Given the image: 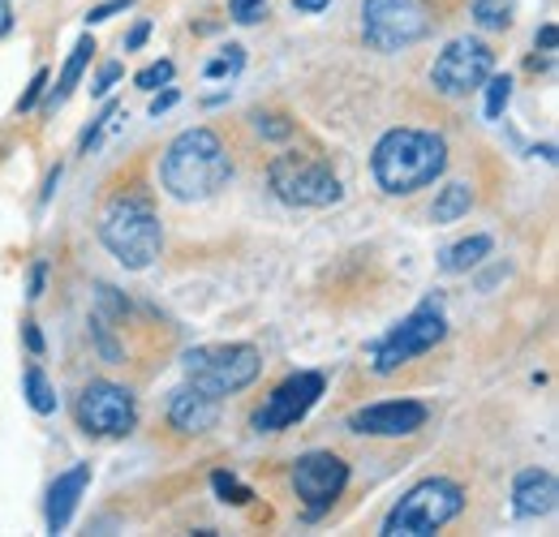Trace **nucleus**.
<instances>
[{
  "label": "nucleus",
  "instance_id": "obj_1",
  "mask_svg": "<svg viewBox=\"0 0 559 537\" xmlns=\"http://www.w3.org/2000/svg\"><path fill=\"white\" fill-rule=\"evenodd\" d=\"M370 172L383 194L409 199L418 190H430L448 172V138L418 126H396L374 142L370 151Z\"/></svg>",
  "mask_w": 559,
  "mask_h": 537
},
{
  "label": "nucleus",
  "instance_id": "obj_2",
  "mask_svg": "<svg viewBox=\"0 0 559 537\" xmlns=\"http://www.w3.org/2000/svg\"><path fill=\"white\" fill-rule=\"evenodd\" d=\"M233 177V159L224 138L211 126L181 130L159 155V186L177 202H207L215 199Z\"/></svg>",
  "mask_w": 559,
  "mask_h": 537
},
{
  "label": "nucleus",
  "instance_id": "obj_3",
  "mask_svg": "<svg viewBox=\"0 0 559 537\" xmlns=\"http://www.w3.org/2000/svg\"><path fill=\"white\" fill-rule=\"evenodd\" d=\"M99 246L126 271H146L164 250V224L146 186H126L99 206Z\"/></svg>",
  "mask_w": 559,
  "mask_h": 537
},
{
  "label": "nucleus",
  "instance_id": "obj_4",
  "mask_svg": "<svg viewBox=\"0 0 559 537\" xmlns=\"http://www.w3.org/2000/svg\"><path fill=\"white\" fill-rule=\"evenodd\" d=\"M465 486L452 477H421L418 486H409L383 516L379 534L383 537H430L439 534L448 521H456L465 512Z\"/></svg>",
  "mask_w": 559,
  "mask_h": 537
},
{
  "label": "nucleus",
  "instance_id": "obj_5",
  "mask_svg": "<svg viewBox=\"0 0 559 537\" xmlns=\"http://www.w3.org/2000/svg\"><path fill=\"white\" fill-rule=\"evenodd\" d=\"M448 339V314H443V297L439 293H430V297H421L418 306L388 332L383 339H374L370 344V370L374 374H396L401 366H409V361H418L426 357L430 348H439Z\"/></svg>",
  "mask_w": 559,
  "mask_h": 537
},
{
  "label": "nucleus",
  "instance_id": "obj_6",
  "mask_svg": "<svg viewBox=\"0 0 559 537\" xmlns=\"http://www.w3.org/2000/svg\"><path fill=\"white\" fill-rule=\"evenodd\" d=\"M439 26L435 0H361V39L370 52H405Z\"/></svg>",
  "mask_w": 559,
  "mask_h": 537
},
{
  "label": "nucleus",
  "instance_id": "obj_7",
  "mask_svg": "<svg viewBox=\"0 0 559 537\" xmlns=\"http://www.w3.org/2000/svg\"><path fill=\"white\" fill-rule=\"evenodd\" d=\"M181 370H186V383L224 401L246 392L263 374V353L254 344H199L181 357Z\"/></svg>",
  "mask_w": 559,
  "mask_h": 537
},
{
  "label": "nucleus",
  "instance_id": "obj_8",
  "mask_svg": "<svg viewBox=\"0 0 559 537\" xmlns=\"http://www.w3.org/2000/svg\"><path fill=\"white\" fill-rule=\"evenodd\" d=\"M267 186L284 206H301V211H323L345 199V186L332 172V164L297 151H284L267 164Z\"/></svg>",
  "mask_w": 559,
  "mask_h": 537
},
{
  "label": "nucleus",
  "instance_id": "obj_9",
  "mask_svg": "<svg viewBox=\"0 0 559 537\" xmlns=\"http://www.w3.org/2000/svg\"><path fill=\"white\" fill-rule=\"evenodd\" d=\"M73 421L91 439H126L139 426V401L121 383L95 379L73 396Z\"/></svg>",
  "mask_w": 559,
  "mask_h": 537
},
{
  "label": "nucleus",
  "instance_id": "obj_10",
  "mask_svg": "<svg viewBox=\"0 0 559 537\" xmlns=\"http://www.w3.org/2000/svg\"><path fill=\"white\" fill-rule=\"evenodd\" d=\"M345 486H349V461L328 448L301 452L293 461V494H297L306 521H323L336 508V499L345 494Z\"/></svg>",
  "mask_w": 559,
  "mask_h": 537
},
{
  "label": "nucleus",
  "instance_id": "obj_11",
  "mask_svg": "<svg viewBox=\"0 0 559 537\" xmlns=\"http://www.w3.org/2000/svg\"><path fill=\"white\" fill-rule=\"evenodd\" d=\"M490 73H495V52H490V44L474 39V35H461V39H452V44L435 57V65H430V86H435L443 99H465V95L483 91V82H487Z\"/></svg>",
  "mask_w": 559,
  "mask_h": 537
},
{
  "label": "nucleus",
  "instance_id": "obj_12",
  "mask_svg": "<svg viewBox=\"0 0 559 537\" xmlns=\"http://www.w3.org/2000/svg\"><path fill=\"white\" fill-rule=\"evenodd\" d=\"M323 392H328V374H319V370H297V374H288L276 392L250 413V430H254V434L293 430L297 421L310 417V408L323 401Z\"/></svg>",
  "mask_w": 559,
  "mask_h": 537
},
{
  "label": "nucleus",
  "instance_id": "obj_13",
  "mask_svg": "<svg viewBox=\"0 0 559 537\" xmlns=\"http://www.w3.org/2000/svg\"><path fill=\"white\" fill-rule=\"evenodd\" d=\"M426 421H430V408L421 401H379L349 413V430L366 439H414Z\"/></svg>",
  "mask_w": 559,
  "mask_h": 537
},
{
  "label": "nucleus",
  "instance_id": "obj_14",
  "mask_svg": "<svg viewBox=\"0 0 559 537\" xmlns=\"http://www.w3.org/2000/svg\"><path fill=\"white\" fill-rule=\"evenodd\" d=\"M91 486V461H78L73 469H66L52 486H48V503H44V521H48V534H66Z\"/></svg>",
  "mask_w": 559,
  "mask_h": 537
},
{
  "label": "nucleus",
  "instance_id": "obj_15",
  "mask_svg": "<svg viewBox=\"0 0 559 537\" xmlns=\"http://www.w3.org/2000/svg\"><path fill=\"white\" fill-rule=\"evenodd\" d=\"M215 421H219V401L207 396L203 387L186 383V387L173 392V401H168V426L173 430H181V434H207Z\"/></svg>",
  "mask_w": 559,
  "mask_h": 537
},
{
  "label": "nucleus",
  "instance_id": "obj_16",
  "mask_svg": "<svg viewBox=\"0 0 559 537\" xmlns=\"http://www.w3.org/2000/svg\"><path fill=\"white\" fill-rule=\"evenodd\" d=\"M559 486L551 469H521L512 481V512L525 516V521H538V516H551L556 512Z\"/></svg>",
  "mask_w": 559,
  "mask_h": 537
},
{
  "label": "nucleus",
  "instance_id": "obj_17",
  "mask_svg": "<svg viewBox=\"0 0 559 537\" xmlns=\"http://www.w3.org/2000/svg\"><path fill=\"white\" fill-rule=\"evenodd\" d=\"M91 57H95V35L86 31V35L73 44L70 61H66L61 73H57V86H48V91H44V99H39V108H44V112H57V108H66V104H70V95L78 91L82 73H86V65H91Z\"/></svg>",
  "mask_w": 559,
  "mask_h": 537
},
{
  "label": "nucleus",
  "instance_id": "obj_18",
  "mask_svg": "<svg viewBox=\"0 0 559 537\" xmlns=\"http://www.w3.org/2000/svg\"><path fill=\"white\" fill-rule=\"evenodd\" d=\"M490 254H495V237L490 232H474V237H465V241H456V246H448L439 254V271L443 275H469L474 267H483Z\"/></svg>",
  "mask_w": 559,
  "mask_h": 537
},
{
  "label": "nucleus",
  "instance_id": "obj_19",
  "mask_svg": "<svg viewBox=\"0 0 559 537\" xmlns=\"http://www.w3.org/2000/svg\"><path fill=\"white\" fill-rule=\"evenodd\" d=\"M22 396L31 404V413H39V417H52L57 413V387L44 374V366H35V361L22 370Z\"/></svg>",
  "mask_w": 559,
  "mask_h": 537
},
{
  "label": "nucleus",
  "instance_id": "obj_20",
  "mask_svg": "<svg viewBox=\"0 0 559 537\" xmlns=\"http://www.w3.org/2000/svg\"><path fill=\"white\" fill-rule=\"evenodd\" d=\"M469 211H474V190H469L465 181H452V186H443V190L435 194L430 219H435V224H456V219L469 215Z\"/></svg>",
  "mask_w": 559,
  "mask_h": 537
},
{
  "label": "nucleus",
  "instance_id": "obj_21",
  "mask_svg": "<svg viewBox=\"0 0 559 537\" xmlns=\"http://www.w3.org/2000/svg\"><path fill=\"white\" fill-rule=\"evenodd\" d=\"M86 336H91L95 353H99L108 366H121V361H126V344L117 339V323H108L104 314L91 310V319H86Z\"/></svg>",
  "mask_w": 559,
  "mask_h": 537
},
{
  "label": "nucleus",
  "instance_id": "obj_22",
  "mask_svg": "<svg viewBox=\"0 0 559 537\" xmlns=\"http://www.w3.org/2000/svg\"><path fill=\"white\" fill-rule=\"evenodd\" d=\"M211 490H215V499H219L224 508H250V503H254V490L228 469L211 473Z\"/></svg>",
  "mask_w": 559,
  "mask_h": 537
},
{
  "label": "nucleus",
  "instance_id": "obj_23",
  "mask_svg": "<svg viewBox=\"0 0 559 537\" xmlns=\"http://www.w3.org/2000/svg\"><path fill=\"white\" fill-rule=\"evenodd\" d=\"M117 121H121V104H117V99H104L99 117H95V121H91V126L82 130V138H78V151H82V155L99 151V142H104V134H108V130H112Z\"/></svg>",
  "mask_w": 559,
  "mask_h": 537
},
{
  "label": "nucleus",
  "instance_id": "obj_24",
  "mask_svg": "<svg viewBox=\"0 0 559 537\" xmlns=\"http://www.w3.org/2000/svg\"><path fill=\"white\" fill-rule=\"evenodd\" d=\"M474 22L483 31H508L512 17H516V0H474Z\"/></svg>",
  "mask_w": 559,
  "mask_h": 537
},
{
  "label": "nucleus",
  "instance_id": "obj_25",
  "mask_svg": "<svg viewBox=\"0 0 559 537\" xmlns=\"http://www.w3.org/2000/svg\"><path fill=\"white\" fill-rule=\"evenodd\" d=\"M95 314H104L108 323H126L130 319V297L112 284H95Z\"/></svg>",
  "mask_w": 559,
  "mask_h": 537
},
{
  "label": "nucleus",
  "instance_id": "obj_26",
  "mask_svg": "<svg viewBox=\"0 0 559 537\" xmlns=\"http://www.w3.org/2000/svg\"><path fill=\"white\" fill-rule=\"evenodd\" d=\"M483 91H487V121H503V112L512 104V77L508 73H490L483 82Z\"/></svg>",
  "mask_w": 559,
  "mask_h": 537
},
{
  "label": "nucleus",
  "instance_id": "obj_27",
  "mask_svg": "<svg viewBox=\"0 0 559 537\" xmlns=\"http://www.w3.org/2000/svg\"><path fill=\"white\" fill-rule=\"evenodd\" d=\"M241 69H246V48H241V44H228L215 61L203 65V77H237Z\"/></svg>",
  "mask_w": 559,
  "mask_h": 537
},
{
  "label": "nucleus",
  "instance_id": "obj_28",
  "mask_svg": "<svg viewBox=\"0 0 559 537\" xmlns=\"http://www.w3.org/2000/svg\"><path fill=\"white\" fill-rule=\"evenodd\" d=\"M254 130H259V138H267V142H288V138L297 134V126L288 117H280V112H259L254 117Z\"/></svg>",
  "mask_w": 559,
  "mask_h": 537
},
{
  "label": "nucleus",
  "instance_id": "obj_29",
  "mask_svg": "<svg viewBox=\"0 0 559 537\" xmlns=\"http://www.w3.org/2000/svg\"><path fill=\"white\" fill-rule=\"evenodd\" d=\"M173 73H177V65H173V61H151L146 69H139V73H134V86L151 95V91L168 86V82H173Z\"/></svg>",
  "mask_w": 559,
  "mask_h": 537
},
{
  "label": "nucleus",
  "instance_id": "obj_30",
  "mask_svg": "<svg viewBox=\"0 0 559 537\" xmlns=\"http://www.w3.org/2000/svg\"><path fill=\"white\" fill-rule=\"evenodd\" d=\"M48 82H52V73L48 69H35L31 82H26V91H22V99H17V112H35L39 99H44V91H48Z\"/></svg>",
  "mask_w": 559,
  "mask_h": 537
},
{
  "label": "nucleus",
  "instance_id": "obj_31",
  "mask_svg": "<svg viewBox=\"0 0 559 537\" xmlns=\"http://www.w3.org/2000/svg\"><path fill=\"white\" fill-rule=\"evenodd\" d=\"M267 13V0H228V17L241 26H254Z\"/></svg>",
  "mask_w": 559,
  "mask_h": 537
},
{
  "label": "nucleus",
  "instance_id": "obj_32",
  "mask_svg": "<svg viewBox=\"0 0 559 537\" xmlns=\"http://www.w3.org/2000/svg\"><path fill=\"white\" fill-rule=\"evenodd\" d=\"M121 77H126V65H121V61H108V65L95 73V82H91V95H95V99H108V91H112Z\"/></svg>",
  "mask_w": 559,
  "mask_h": 537
},
{
  "label": "nucleus",
  "instance_id": "obj_33",
  "mask_svg": "<svg viewBox=\"0 0 559 537\" xmlns=\"http://www.w3.org/2000/svg\"><path fill=\"white\" fill-rule=\"evenodd\" d=\"M134 9V0H104V4H95L91 13H86V26H99V22H112L117 13H130Z\"/></svg>",
  "mask_w": 559,
  "mask_h": 537
},
{
  "label": "nucleus",
  "instance_id": "obj_34",
  "mask_svg": "<svg viewBox=\"0 0 559 537\" xmlns=\"http://www.w3.org/2000/svg\"><path fill=\"white\" fill-rule=\"evenodd\" d=\"M177 104H181V91H177L173 82H168L164 91H151V117H164V112L177 108Z\"/></svg>",
  "mask_w": 559,
  "mask_h": 537
},
{
  "label": "nucleus",
  "instance_id": "obj_35",
  "mask_svg": "<svg viewBox=\"0 0 559 537\" xmlns=\"http://www.w3.org/2000/svg\"><path fill=\"white\" fill-rule=\"evenodd\" d=\"M44 288H48V259H35V267H31V284H26V301H39V297H44Z\"/></svg>",
  "mask_w": 559,
  "mask_h": 537
},
{
  "label": "nucleus",
  "instance_id": "obj_36",
  "mask_svg": "<svg viewBox=\"0 0 559 537\" xmlns=\"http://www.w3.org/2000/svg\"><path fill=\"white\" fill-rule=\"evenodd\" d=\"M22 344L31 348V357H44V332L35 319H22Z\"/></svg>",
  "mask_w": 559,
  "mask_h": 537
},
{
  "label": "nucleus",
  "instance_id": "obj_37",
  "mask_svg": "<svg viewBox=\"0 0 559 537\" xmlns=\"http://www.w3.org/2000/svg\"><path fill=\"white\" fill-rule=\"evenodd\" d=\"M534 48H538V52H556V48H559V26H556V22H543V26H538Z\"/></svg>",
  "mask_w": 559,
  "mask_h": 537
},
{
  "label": "nucleus",
  "instance_id": "obj_38",
  "mask_svg": "<svg viewBox=\"0 0 559 537\" xmlns=\"http://www.w3.org/2000/svg\"><path fill=\"white\" fill-rule=\"evenodd\" d=\"M146 35H151V17H139V22H134V31L126 35V52H139L142 44H146Z\"/></svg>",
  "mask_w": 559,
  "mask_h": 537
},
{
  "label": "nucleus",
  "instance_id": "obj_39",
  "mask_svg": "<svg viewBox=\"0 0 559 537\" xmlns=\"http://www.w3.org/2000/svg\"><path fill=\"white\" fill-rule=\"evenodd\" d=\"M61 177H66V168L57 164V168L48 172V181H44V194H39V206H48V202H52V194H57V186H61Z\"/></svg>",
  "mask_w": 559,
  "mask_h": 537
},
{
  "label": "nucleus",
  "instance_id": "obj_40",
  "mask_svg": "<svg viewBox=\"0 0 559 537\" xmlns=\"http://www.w3.org/2000/svg\"><path fill=\"white\" fill-rule=\"evenodd\" d=\"M293 9L297 13H323V9H332V0H293Z\"/></svg>",
  "mask_w": 559,
  "mask_h": 537
},
{
  "label": "nucleus",
  "instance_id": "obj_41",
  "mask_svg": "<svg viewBox=\"0 0 559 537\" xmlns=\"http://www.w3.org/2000/svg\"><path fill=\"white\" fill-rule=\"evenodd\" d=\"M13 31V0H0V39Z\"/></svg>",
  "mask_w": 559,
  "mask_h": 537
}]
</instances>
